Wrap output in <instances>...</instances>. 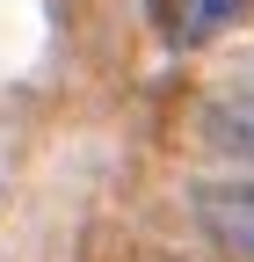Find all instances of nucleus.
Wrapping results in <instances>:
<instances>
[{"instance_id": "7ed1b4c3", "label": "nucleus", "mask_w": 254, "mask_h": 262, "mask_svg": "<svg viewBox=\"0 0 254 262\" xmlns=\"http://www.w3.org/2000/svg\"><path fill=\"white\" fill-rule=\"evenodd\" d=\"M247 15V0H182V22H174V44H211Z\"/></svg>"}, {"instance_id": "f257e3e1", "label": "nucleus", "mask_w": 254, "mask_h": 262, "mask_svg": "<svg viewBox=\"0 0 254 262\" xmlns=\"http://www.w3.org/2000/svg\"><path fill=\"white\" fill-rule=\"evenodd\" d=\"M189 219H196L225 255L254 262V175H211V182H196L189 189Z\"/></svg>"}, {"instance_id": "f03ea898", "label": "nucleus", "mask_w": 254, "mask_h": 262, "mask_svg": "<svg viewBox=\"0 0 254 262\" xmlns=\"http://www.w3.org/2000/svg\"><path fill=\"white\" fill-rule=\"evenodd\" d=\"M196 131H204V146L233 153V160H254V73L233 80V88H218L204 102V117H196Z\"/></svg>"}]
</instances>
